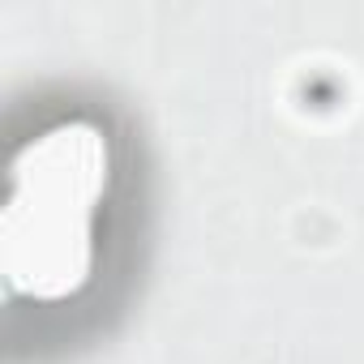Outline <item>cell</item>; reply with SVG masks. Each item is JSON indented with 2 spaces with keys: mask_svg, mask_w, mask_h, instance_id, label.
Here are the masks:
<instances>
[{
  "mask_svg": "<svg viewBox=\"0 0 364 364\" xmlns=\"http://www.w3.org/2000/svg\"><path fill=\"white\" fill-rule=\"evenodd\" d=\"M103 189L107 141L95 124L65 120L22 146L0 215V262L14 291L56 300L86 283Z\"/></svg>",
  "mask_w": 364,
  "mask_h": 364,
  "instance_id": "6da1fadb",
  "label": "cell"
}]
</instances>
